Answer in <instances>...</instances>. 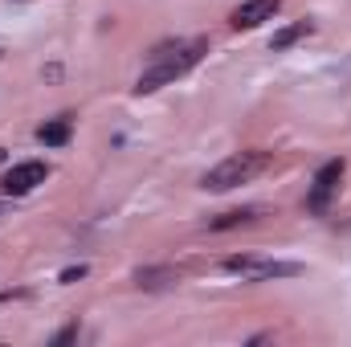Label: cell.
Wrapping results in <instances>:
<instances>
[{
  "mask_svg": "<svg viewBox=\"0 0 351 347\" xmlns=\"http://www.w3.org/2000/svg\"><path fill=\"white\" fill-rule=\"evenodd\" d=\"M45 176H49V164H41V160L16 164L12 172L4 176V192H8V196H25V192H33L37 184H45Z\"/></svg>",
  "mask_w": 351,
  "mask_h": 347,
  "instance_id": "cell-4",
  "label": "cell"
},
{
  "mask_svg": "<svg viewBox=\"0 0 351 347\" xmlns=\"http://www.w3.org/2000/svg\"><path fill=\"white\" fill-rule=\"evenodd\" d=\"M74 335H78V327H66V331H62V335H58V339H53V344H70V339H74Z\"/></svg>",
  "mask_w": 351,
  "mask_h": 347,
  "instance_id": "cell-11",
  "label": "cell"
},
{
  "mask_svg": "<svg viewBox=\"0 0 351 347\" xmlns=\"http://www.w3.org/2000/svg\"><path fill=\"white\" fill-rule=\"evenodd\" d=\"M0 164H4V147H0Z\"/></svg>",
  "mask_w": 351,
  "mask_h": 347,
  "instance_id": "cell-12",
  "label": "cell"
},
{
  "mask_svg": "<svg viewBox=\"0 0 351 347\" xmlns=\"http://www.w3.org/2000/svg\"><path fill=\"white\" fill-rule=\"evenodd\" d=\"M265 164H269V156H265V152H237V156H229L225 164H217L213 172L204 176V180H200V188H208V192H229V188H237V184L254 180Z\"/></svg>",
  "mask_w": 351,
  "mask_h": 347,
  "instance_id": "cell-2",
  "label": "cell"
},
{
  "mask_svg": "<svg viewBox=\"0 0 351 347\" xmlns=\"http://www.w3.org/2000/svg\"><path fill=\"white\" fill-rule=\"evenodd\" d=\"M311 33H315V25H311V21H298V25H290V29H278L269 45H274V49H290L294 41H302V37H311Z\"/></svg>",
  "mask_w": 351,
  "mask_h": 347,
  "instance_id": "cell-8",
  "label": "cell"
},
{
  "mask_svg": "<svg viewBox=\"0 0 351 347\" xmlns=\"http://www.w3.org/2000/svg\"><path fill=\"white\" fill-rule=\"evenodd\" d=\"M78 278H86V265H70V270H62V282H78Z\"/></svg>",
  "mask_w": 351,
  "mask_h": 347,
  "instance_id": "cell-10",
  "label": "cell"
},
{
  "mask_svg": "<svg viewBox=\"0 0 351 347\" xmlns=\"http://www.w3.org/2000/svg\"><path fill=\"white\" fill-rule=\"evenodd\" d=\"M37 139H41L45 147L70 143V119H49V123H41V127H37Z\"/></svg>",
  "mask_w": 351,
  "mask_h": 347,
  "instance_id": "cell-7",
  "label": "cell"
},
{
  "mask_svg": "<svg viewBox=\"0 0 351 347\" xmlns=\"http://www.w3.org/2000/svg\"><path fill=\"white\" fill-rule=\"evenodd\" d=\"M282 8V0H245V4H237L233 8V29H254V25H262V21H269L274 12Z\"/></svg>",
  "mask_w": 351,
  "mask_h": 347,
  "instance_id": "cell-6",
  "label": "cell"
},
{
  "mask_svg": "<svg viewBox=\"0 0 351 347\" xmlns=\"http://www.w3.org/2000/svg\"><path fill=\"white\" fill-rule=\"evenodd\" d=\"M225 274H241L250 282H265V278H294L302 274L298 261H269V258H225Z\"/></svg>",
  "mask_w": 351,
  "mask_h": 347,
  "instance_id": "cell-3",
  "label": "cell"
},
{
  "mask_svg": "<svg viewBox=\"0 0 351 347\" xmlns=\"http://www.w3.org/2000/svg\"><path fill=\"white\" fill-rule=\"evenodd\" d=\"M339 176H343V160H331V164H323L319 176H315V188H311V196H306V204L319 213V208H327V200H331V192L339 188Z\"/></svg>",
  "mask_w": 351,
  "mask_h": 347,
  "instance_id": "cell-5",
  "label": "cell"
},
{
  "mask_svg": "<svg viewBox=\"0 0 351 347\" xmlns=\"http://www.w3.org/2000/svg\"><path fill=\"white\" fill-rule=\"evenodd\" d=\"M204 49H208V41H184V45H176V49L152 53V66L139 74L135 94H152V90H160V86H168V82H176V78H184V74L204 58Z\"/></svg>",
  "mask_w": 351,
  "mask_h": 347,
  "instance_id": "cell-1",
  "label": "cell"
},
{
  "mask_svg": "<svg viewBox=\"0 0 351 347\" xmlns=\"http://www.w3.org/2000/svg\"><path fill=\"white\" fill-rule=\"evenodd\" d=\"M258 217V208H241V213H225L217 221H208V229H237V225H250Z\"/></svg>",
  "mask_w": 351,
  "mask_h": 347,
  "instance_id": "cell-9",
  "label": "cell"
}]
</instances>
